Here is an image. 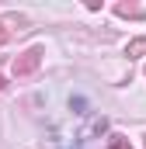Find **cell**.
Listing matches in <instances>:
<instances>
[{
  "instance_id": "6da1fadb",
  "label": "cell",
  "mask_w": 146,
  "mask_h": 149,
  "mask_svg": "<svg viewBox=\"0 0 146 149\" xmlns=\"http://www.w3.org/2000/svg\"><path fill=\"white\" fill-rule=\"evenodd\" d=\"M42 56H45L42 45H32L28 52H21V56L11 63V73H14V76H32L38 66H42Z\"/></svg>"
},
{
  "instance_id": "7a4b0ae2",
  "label": "cell",
  "mask_w": 146,
  "mask_h": 149,
  "mask_svg": "<svg viewBox=\"0 0 146 149\" xmlns=\"http://www.w3.org/2000/svg\"><path fill=\"white\" fill-rule=\"evenodd\" d=\"M125 56H129V59H136V56H146V38H132V42L125 45Z\"/></svg>"
},
{
  "instance_id": "3957f363",
  "label": "cell",
  "mask_w": 146,
  "mask_h": 149,
  "mask_svg": "<svg viewBox=\"0 0 146 149\" xmlns=\"http://www.w3.org/2000/svg\"><path fill=\"white\" fill-rule=\"evenodd\" d=\"M115 10H118V14H122V17H143V10H139V7H136V3H118V7H115Z\"/></svg>"
},
{
  "instance_id": "277c9868",
  "label": "cell",
  "mask_w": 146,
  "mask_h": 149,
  "mask_svg": "<svg viewBox=\"0 0 146 149\" xmlns=\"http://www.w3.org/2000/svg\"><path fill=\"white\" fill-rule=\"evenodd\" d=\"M108 149H132V146H129V139H115Z\"/></svg>"
},
{
  "instance_id": "5b68a950",
  "label": "cell",
  "mask_w": 146,
  "mask_h": 149,
  "mask_svg": "<svg viewBox=\"0 0 146 149\" xmlns=\"http://www.w3.org/2000/svg\"><path fill=\"white\" fill-rule=\"evenodd\" d=\"M70 108H77V114H84V97H73V101H70Z\"/></svg>"
},
{
  "instance_id": "8992f818",
  "label": "cell",
  "mask_w": 146,
  "mask_h": 149,
  "mask_svg": "<svg viewBox=\"0 0 146 149\" xmlns=\"http://www.w3.org/2000/svg\"><path fill=\"white\" fill-rule=\"evenodd\" d=\"M4 42H7V28L0 24V45H4Z\"/></svg>"
},
{
  "instance_id": "52a82bcc",
  "label": "cell",
  "mask_w": 146,
  "mask_h": 149,
  "mask_svg": "<svg viewBox=\"0 0 146 149\" xmlns=\"http://www.w3.org/2000/svg\"><path fill=\"white\" fill-rule=\"evenodd\" d=\"M0 87H4V80H0Z\"/></svg>"
}]
</instances>
